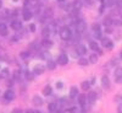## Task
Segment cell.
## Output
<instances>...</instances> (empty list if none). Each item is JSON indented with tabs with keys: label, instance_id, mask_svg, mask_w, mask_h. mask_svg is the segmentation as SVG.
Here are the masks:
<instances>
[{
	"label": "cell",
	"instance_id": "cell-20",
	"mask_svg": "<svg viewBox=\"0 0 122 113\" xmlns=\"http://www.w3.org/2000/svg\"><path fill=\"white\" fill-rule=\"evenodd\" d=\"M115 4V0H103V6L105 7H110Z\"/></svg>",
	"mask_w": 122,
	"mask_h": 113
},
{
	"label": "cell",
	"instance_id": "cell-4",
	"mask_svg": "<svg viewBox=\"0 0 122 113\" xmlns=\"http://www.w3.org/2000/svg\"><path fill=\"white\" fill-rule=\"evenodd\" d=\"M57 61H59V64H61V65H66V64L68 63V57H67V54H66V53H61V54L59 55V58H57Z\"/></svg>",
	"mask_w": 122,
	"mask_h": 113
},
{
	"label": "cell",
	"instance_id": "cell-27",
	"mask_svg": "<svg viewBox=\"0 0 122 113\" xmlns=\"http://www.w3.org/2000/svg\"><path fill=\"white\" fill-rule=\"evenodd\" d=\"M44 16H45L46 18H48V17H51V16H53V9H45Z\"/></svg>",
	"mask_w": 122,
	"mask_h": 113
},
{
	"label": "cell",
	"instance_id": "cell-2",
	"mask_svg": "<svg viewBox=\"0 0 122 113\" xmlns=\"http://www.w3.org/2000/svg\"><path fill=\"white\" fill-rule=\"evenodd\" d=\"M86 28H87L86 21H83V20L77 21V24H76V31H77V33H83L84 31H86Z\"/></svg>",
	"mask_w": 122,
	"mask_h": 113
},
{
	"label": "cell",
	"instance_id": "cell-48",
	"mask_svg": "<svg viewBox=\"0 0 122 113\" xmlns=\"http://www.w3.org/2000/svg\"><path fill=\"white\" fill-rule=\"evenodd\" d=\"M120 57H121V59H122V52H121V53H120Z\"/></svg>",
	"mask_w": 122,
	"mask_h": 113
},
{
	"label": "cell",
	"instance_id": "cell-11",
	"mask_svg": "<svg viewBox=\"0 0 122 113\" xmlns=\"http://www.w3.org/2000/svg\"><path fill=\"white\" fill-rule=\"evenodd\" d=\"M57 108H59V103H56V102H51V103H49V106H48V109H49V112H56L57 111Z\"/></svg>",
	"mask_w": 122,
	"mask_h": 113
},
{
	"label": "cell",
	"instance_id": "cell-28",
	"mask_svg": "<svg viewBox=\"0 0 122 113\" xmlns=\"http://www.w3.org/2000/svg\"><path fill=\"white\" fill-rule=\"evenodd\" d=\"M104 24L106 25V27H107V26H111V24H112V18H111L110 16L106 17V18L104 20Z\"/></svg>",
	"mask_w": 122,
	"mask_h": 113
},
{
	"label": "cell",
	"instance_id": "cell-46",
	"mask_svg": "<svg viewBox=\"0 0 122 113\" xmlns=\"http://www.w3.org/2000/svg\"><path fill=\"white\" fill-rule=\"evenodd\" d=\"M57 1H60V3H64V1H65V0H57Z\"/></svg>",
	"mask_w": 122,
	"mask_h": 113
},
{
	"label": "cell",
	"instance_id": "cell-7",
	"mask_svg": "<svg viewBox=\"0 0 122 113\" xmlns=\"http://www.w3.org/2000/svg\"><path fill=\"white\" fill-rule=\"evenodd\" d=\"M98 98V95L95 91H88V95H87V100L90 102V103H93V102Z\"/></svg>",
	"mask_w": 122,
	"mask_h": 113
},
{
	"label": "cell",
	"instance_id": "cell-21",
	"mask_svg": "<svg viewBox=\"0 0 122 113\" xmlns=\"http://www.w3.org/2000/svg\"><path fill=\"white\" fill-rule=\"evenodd\" d=\"M89 47H90V49H93V50H99V44L95 42V41H92V42L89 43Z\"/></svg>",
	"mask_w": 122,
	"mask_h": 113
},
{
	"label": "cell",
	"instance_id": "cell-10",
	"mask_svg": "<svg viewBox=\"0 0 122 113\" xmlns=\"http://www.w3.org/2000/svg\"><path fill=\"white\" fill-rule=\"evenodd\" d=\"M32 101H33V105H34V106H42V105H43V98L39 97L38 95H36Z\"/></svg>",
	"mask_w": 122,
	"mask_h": 113
},
{
	"label": "cell",
	"instance_id": "cell-23",
	"mask_svg": "<svg viewBox=\"0 0 122 113\" xmlns=\"http://www.w3.org/2000/svg\"><path fill=\"white\" fill-rule=\"evenodd\" d=\"M9 75H10V73H9V70H7V69H3L1 71H0V77L6 79V77H9Z\"/></svg>",
	"mask_w": 122,
	"mask_h": 113
},
{
	"label": "cell",
	"instance_id": "cell-15",
	"mask_svg": "<svg viewBox=\"0 0 122 113\" xmlns=\"http://www.w3.org/2000/svg\"><path fill=\"white\" fill-rule=\"evenodd\" d=\"M42 46L45 47V48H50V47L53 46V42H51L49 38H44V39L42 41Z\"/></svg>",
	"mask_w": 122,
	"mask_h": 113
},
{
	"label": "cell",
	"instance_id": "cell-22",
	"mask_svg": "<svg viewBox=\"0 0 122 113\" xmlns=\"http://www.w3.org/2000/svg\"><path fill=\"white\" fill-rule=\"evenodd\" d=\"M86 101H87V96L86 95H79L78 96V102H79V105H86Z\"/></svg>",
	"mask_w": 122,
	"mask_h": 113
},
{
	"label": "cell",
	"instance_id": "cell-32",
	"mask_svg": "<svg viewBox=\"0 0 122 113\" xmlns=\"http://www.w3.org/2000/svg\"><path fill=\"white\" fill-rule=\"evenodd\" d=\"M77 111H78V108H77V107H71V108L68 109V112H71V113H76Z\"/></svg>",
	"mask_w": 122,
	"mask_h": 113
},
{
	"label": "cell",
	"instance_id": "cell-43",
	"mask_svg": "<svg viewBox=\"0 0 122 113\" xmlns=\"http://www.w3.org/2000/svg\"><path fill=\"white\" fill-rule=\"evenodd\" d=\"M26 113H34V111H32V109H27Z\"/></svg>",
	"mask_w": 122,
	"mask_h": 113
},
{
	"label": "cell",
	"instance_id": "cell-3",
	"mask_svg": "<svg viewBox=\"0 0 122 113\" xmlns=\"http://www.w3.org/2000/svg\"><path fill=\"white\" fill-rule=\"evenodd\" d=\"M101 44H103V47H105L106 49H112L114 48L112 41L109 39V38H101Z\"/></svg>",
	"mask_w": 122,
	"mask_h": 113
},
{
	"label": "cell",
	"instance_id": "cell-42",
	"mask_svg": "<svg viewBox=\"0 0 122 113\" xmlns=\"http://www.w3.org/2000/svg\"><path fill=\"white\" fill-rule=\"evenodd\" d=\"M115 25H118V26H121V25H122V22H121V21H115Z\"/></svg>",
	"mask_w": 122,
	"mask_h": 113
},
{
	"label": "cell",
	"instance_id": "cell-8",
	"mask_svg": "<svg viewBox=\"0 0 122 113\" xmlns=\"http://www.w3.org/2000/svg\"><path fill=\"white\" fill-rule=\"evenodd\" d=\"M4 98H5V101H12L15 98V92L12 90H7L4 94Z\"/></svg>",
	"mask_w": 122,
	"mask_h": 113
},
{
	"label": "cell",
	"instance_id": "cell-38",
	"mask_svg": "<svg viewBox=\"0 0 122 113\" xmlns=\"http://www.w3.org/2000/svg\"><path fill=\"white\" fill-rule=\"evenodd\" d=\"M107 32H109V33L112 32V28H111L110 26H107V27H106V33H107Z\"/></svg>",
	"mask_w": 122,
	"mask_h": 113
},
{
	"label": "cell",
	"instance_id": "cell-33",
	"mask_svg": "<svg viewBox=\"0 0 122 113\" xmlns=\"http://www.w3.org/2000/svg\"><path fill=\"white\" fill-rule=\"evenodd\" d=\"M62 86H64V84L61 83V81H57V83H56V87L57 89H62Z\"/></svg>",
	"mask_w": 122,
	"mask_h": 113
},
{
	"label": "cell",
	"instance_id": "cell-40",
	"mask_svg": "<svg viewBox=\"0 0 122 113\" xmlns=\"http://www.w3.org/2000/svg\"><path fill=\"white\" fill-rule=\"evenodd\" d=\"M116 81H117L118 84H122V76H121V77H117V79H116Z\"/></svg>",
	"mask_w": 122,
	"mask_h": 113
},
{
	"label": "cell",
	"instance_id": "cell-29",
	"mask_svg": "<svg viewBox=\"0 0 122 113\" xmlns=\"http://www.w3.org/2000/svg\"><path fill=\"white\" fill-rule=\"evenodd\" d=\"M78 64H79V65H87V64H88V60L84 59V58H81V59L78 60Z\"/></svg>",
	"mask_w": 122,
	"mask_h": 113
},
{
	"label": "cell",
	"instance_id": "cell-39",
	"mask_svg": "<svg viewBox=\"0 0 122 113\" xmlns=\"http://www.w3.org/2000/svg\"><path fill=\"white\" fill-rule=\"evenodd\" d=\"M117 113H122V105L117 107Z\"/></svg>",
	"mask_w": 122,
	"mask_h": 113
},
{
	"label": "cell",
	"instance_id": "cell-13",
	"mask_svg": "<svg viewBox=\"0 0 122 113\" xmlns=\"http://www.w3.org/2000/svg\"><path fill=\"white\" fill-rule=\"evenodd\" d=\"M70 96H71V98L78 97V89H77L76 86H72V87H71V91H70Z\"/></svg>",
	"mask_w": 122,
	"mask_h": 113
},
{
	"label": "cell",
	"instance_id": "cell-41",
	"mask_svg": "<svg viewBox=\"0 0 122 113\" xmlns=\"http://www.w3.org/2000/svg\"><path fill=\"white\" fill-rule=\"evenodd\" d=\"M12 113H22V111H21V109H14Z\"/></svg>",
	"mask_w": 122,
	"mask_h": 113
},
{
	"label": "cell",
	"instance_id": "cell-12",
	"mask_svg": "<svg viewBox=\"0 0 122 113\" xmlns=\"http://www.w3.org/2000/svg\"><path fill=\"white\" fill-rule=\"evenodd\" d=\"M44 70H45V68L43 66V65H37V66H34V69H33V73L34 74H43L44 73Z\"/></svg>",
	"mask_w": 122,
	"mask_h": 113
},
{
	"label": "cell",
	"instance_id": "cell-37",
	"mask_svg": "<svg viewBox=\"0 0 122 113\" xmlns=\"http://www.w3.org/2000/svg\"><path fill=\"white\" fill-rule=\"evenodd\" d=\"M33 77H34L33 74H27V79H28V80H33Z\"/></svg>",
	"mask_w": 122,
	"mask_h": 113
},
{
	"label": "cell",
	"instance_id": "cell-45",
	"mask_svg": "<svg viewBox=\"0 0 122 113\" xmlns=\"http://www.w3.org/2000/svg\"><path fill=\"white\" fill-rule=\"evenodd\" d=\"M98 54L101 55V54H103V50H100V49H99V50H98Z\"/></svg>",
	"mask_w": 122,
	"mask_h": 113
},
{
	"label": "cell",
	"instance_id": "cell-9",
	"mask_svg": "<svg viewBox=\"0 0 122 113\" xmlns=\"http://www.w3.org/2000/svg\"><path fill=\"white\" fill-rule=\"evenodd\" d=\"M76 50H77V53L81 54V55H84L87 53V48H86L84 44H78L77 48H76Z\"/></svg>",
	"mask_w": 122,
	"mask_h": 113
},
{
	"label": "cell",
	"instance_id": "cell-5",
	"mask_svg": "<svg viewBox=\"0 0 122 113\" xmlns=\"http://www.w3.org/2000/svg\"><path fill=\"white\" fill-rule=\"evenodd\" d=\"M22 16H23V20H25V21H29V20L33 17V12L30 11L29 9H25V10H23Z\"/></svg>",
	"mask_w": 122,
	"mask_h": 113
},
{
	"label": "cell",
	"instance_id": "cell-1",
	"mask_svg": "<svg viewBox=\"0 0 122 113\" xmlns=\"http://www.w3.org/2000/svg\"><path fill=\"white\" fill-rule=\"evenodd\" d=\"M60 37L62 38L64 41H68L71 38V31L68 27H62L60 31Z\"/></svg>",
	"mask_w": 122,
	"mask_h": 113
},
{
	"label": "cell",
	"instance_id": "cell-25",
	"mask_svg": "<svg viewBox=\"0 0 122 113\" xmlns=\"http://www.w3.org/2000/svg\"><path fill=\"white\" fill-rule=\"evenodd\" d=\"M122 76V68H116L115 69V77L117 79V77H121Z\"/></svg>",
	"mask_w": 122,
	"mask_h": 113
},
{
	"label": "cell",
	"instance_id": "cell-35",
	"mask_svg": "<svg viewBox=\"0 0 122 113\" xmlns=\"http://www.w3.org/2000/svg\"><path fill=\"white\" fill-rule=\"evenodd\" d=\"M94 36L97 38H101V32H100V31H99V32H94Z\"/></svg>",
	"mask_w": 122,
	"mask_h": 113
},
{
	"label": "cell",
	"instance_id": "cell-49",
	"mask_svg": "<svg viewBox=\"0 0 122 113\" xmlns=\"http://www.w3.org/2000/svg\"><path fill=\"white\" fill-rule=\"evenodd\" d=\"M0 7H1V1H0Z\"/></svg>",
	"mask_w": 122,
	"mask_h": 113
},
{
	"label": "cell",
	"instance_id": "cell-18",
	"mask_svg": "<svg viewBox=\"0 0 122 113\" xmlns=\"http://www.w3.org/2000/svg\"><path fill=\"white\" fill-rule=\"evenodd\" d=\"M89 63H92V64L98 63V54H95V53L90 54V57H89Z\"/></svg>",
	"mask_w": 122,
	"mask_h": 113
},
{
	"label": "cell",
	"instance_id": "cell-17",
	"mask_svg": "<svg viewBox=\"0 0 122 113\" xmlns=\"http://www.w3.org/2000/svg\"><path fill=\"white\" fill-rule=\"evenodd\" d=\"M11 27H12L15 31H18V30H21L22 25H21V22H20V21H14V22L11 24Z\"/></svg>",
	"mask_w": 122,
	"mask_h": 113
},
{
	"label": "cell",
	"instance_id": "cell-47",
	"mask_svg": "<svg viewBox=\"0 0 122 113\" xmlns=\"http://www.w3.org/2000/svg\"><path fill=\"white\" fill-rule=\"evenodd\" d=\"M34 113H42V112H39V111H34Z\"/></svg>",
	"mask_w": 122,
	"mask_h": 113
},
{
	"label": "cell",
	"instance_id": "cell-14",
	"mask_svg": "<svg viewBox=\"0 0 122 113\" xmlns=\"http://www.w3.org/2000/svg\"><path fill=\"white\" fill-rule=\"evenodd\" d=\"M51 92H53V89H51V86H50V85H46L43 89V95L44 96H50V95H51Z\"/></svg>",
	"mask_w": 122,
	"mask_h": 113
},
{
	"label": "cell",
	"instance_id": "cell-19",
	"mask_svg": "<svg viewBox=\"0 0 122 113\" xmlns=\"http://www.w3.org/2000/svg\"><path fill=\"white\" fill-rule=\"evenodd\" d=\"M90 85H92V84L89 83V81H83V83L81 84V87H82L83 91H88L89 87H90Z\"/></svg>",
	"mask_w": 122,
	"mask_h": 113
},
{
	"label": "cell",
	"instance_id": "cell-26",
	"mask_svg": "<svg viewBox=\"0 0 122 113\" xmlns=\"http://www.w3.org/2000/svg\"><path fill=\"white\" fill-rule=\"evenodd\" d=\"M42 35H43V37H44V38H48V37H49V35H50V28L45 27V28L42 31Z\"/></svg>",
	"mask_w": 122,
	"mask_h": 113
},
{
	"label": "cell",
	"instance_id": "cell-36",
	"mask_svg": "<svg viewBox=\"0 0 122 113\" xmlns=\"http://www.w3.org/2000/svg\"><path fill=\"white\" fill-rule=\"evenodd\" d=\"M115 4L118 5V6H121L122 5V0H115Z\"/></svg>",
	"mask_w": 122,
	"mask_h": 113
},
{
	"label": "cell",
	"instance_id": "cell-31",
	"mask_svg": "<svg viewBox=\"0 0 122 113\" xmlns=\"http://www.w3.org/2000/svg\"><path fill=\"white\" fill-rule=\"evenodd\" d=\"M29 30H30V32H36V25L34 24H30L29 25Z\"/></svg>",
	"mask_w": 122,
	"mask_h": 113
},
{
	"label": "cell",
	"instance_id": "cell-34",
	"mask_svg": "<svg viewBox=\"0 0 122 113\" xmlns=\"http://www.w3.org/2000/svg\"><path fill=\"white\" fill-rule=\"evenodd\" d=\"M21 57L26 59V58H28V57H29V53H27V52H23V53L21 54Z\"/></svg>",
	"mask_w": 122,
	"mask_h": 113
},
{
	"label": "cell",
	"instance_id": "cell-16",
	"mask_svg": "<svg viewBox=\"0 0 122 113\" xmlns=\"http://www.w3.org/2000/svg\"><path fill=\"white\" fill-rule=\"evenodd\" d=\"M0 35L1 36H6L7 35V27L5 24H0Z\"/></svg>",
	"mask_w": 122,
	"mask_h": 113
},
{
	"label": "cell",
	"instance_id": "cell-24",
	"mask_svg": "<svg viewBox=\"0 0 122 113\" xmlns=\"http://www.w3.org/2000/svg\"><path fill=\"white\" fill-rule=\"evenodd\" d=\"M55 66H56L55 61H53V60H49V61H48V64H46V68H48V69L54 70V69H55Z\"/></svg>",
	"mask_w": 122,
	"mask_h": 113
},
{
	"label": "cell",
	"instance_id": "cell-44",
	"mask_svg": "<svg viewBox=\"0 0 122 113\" xmlns=\"http://www.w3.org/2000/svg\"><path fill=\"white\" fill-rule=\"evenodd\" d=\"M118 15H120V16H121V17H122V7H121V9H120V10H118Z\"/></svg>",
	"mask_w": 122,
	"mask_h": 113
},
{
	"label": "cell",
	"instance_id": "cell-6",
	"mask_svg": "<svg viewBox=\"0 0 122 113\" xmlns=\"http://www.w3.org/2000/svg\"><path fill=\"white\" fill-rule=\"evenodd\" d=\"M101 86L104 89H109L110 87V79L107 75H103L101 76Z\"/></svg>",
	"mask_w": 122,
	"mask_h": 113
},
{
	"label": "cell",
	"instance_id": "cell-30",
	"mask_svg": "<svg viewBox=\"0 0 122 113\" xmlns=\"http://www.w3.org/2000/svg\"><path fill=\"white\" fill-rule=\"evenodd\" d=\"M93 31H94V32H99V31H100V25L94 24L93 25Z\"/></svg>",
	"mask_w": 122,
	"mask_h": 113
}]
</instances>
